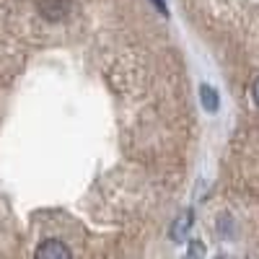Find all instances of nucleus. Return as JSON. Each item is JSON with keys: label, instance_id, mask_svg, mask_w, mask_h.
Returning a JSON list of instances; mask_svg holds the SVG:
<instances>
[{"label": "nucleus", "instance_id": "obj_1", "mask_svg": "<svg viewBox=\"0 0 259 259\" xmlns=\"http://www.w3.org/2000/svg\"><path fill=\"white\" fill-rule=\"evenodd\" d=\"M39 259H70V249L62 246L60 241H45L36 249Z\"/></svg>", "mask_w": 259, "mask_h": 259}, {"label": "nucleus", "instance_id": "obj_2", "mask_svg": "<svg viewBox=\"0 0 259 259\" xmlns=\"http://www.w3.org/2000/svg\"><path fill=\"white\" fill-rule=\"evenodd\" d=\"M41 11H45V16H50V18H60L65 11H68V3H65V0H45V3H41Z\"/></svg>", "mask_w": 259, "mask_h": 259}, {"label": "nucleus", "instance_id": "obj_3", "mask_svg": "<svg viewBox=\"0 0 259 259\" xmlns=\"http://www.w3.org/2000/svg\"><path fill=\"white\" fill-rule=\"evenodd\" d=\"M192 226V212H182L179 215V221L174 223V228H171V236H174L177 241H182L184 236H187V228Z\"/></svg>", "mask_w": 259, "mask_h": 259}, {"label": "nucleus", "instance_id": "obj_4", "mask_svg": "<svg viewBox=\"0 0 259 259\" xmlns=\"http://www.w3.org/2000/svg\"><path fill=\"white\" fill-rule=\"evenodd\" d=\"M200 94H202V106H205L207 112H215V109H218V94H215L210 85H202Z\"/></svg>", "mask_w": 259, "mask_h": 259}, {"label": "nucleus", "instance_id": "obj_5", "mask_svg": "<svg viewBox=\"0 0 259 259\" xmlns=\"http://www.w3.org/2000/svg\"><path fill=\"white\" fill-rule=\"evenodd\" d=\"M251 94H254V101L259 104V78L254 80V89H251Z\"/></svg>", "mask_w": 259, "mask_h": 259}]
</instances>
